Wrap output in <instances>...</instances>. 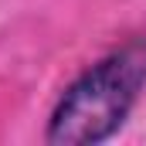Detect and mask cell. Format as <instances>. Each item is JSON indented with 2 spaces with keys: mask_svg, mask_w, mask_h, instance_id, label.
I'll use <instances>...</instances> for the list:
<instances>
[{
  "mask_svg": "<svg viewBox=\"0 0 146 146\" xmlns=\"http://www.w3.org/2000/svg\"><path fill=\"white\" fill-rule=\"evenodd\" d=\"M146 92V37H129L85 65L51 106L44 143L99 146L122 133Z\"/></svg>",
  "mask_w": 146,
  "mask_h": 146,
  "instance_id": "obj_1",
  "label": "cell"
}]
</instances>
